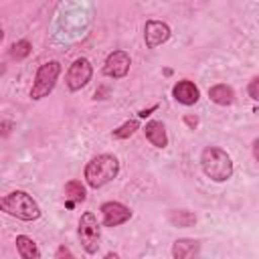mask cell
<instances>
[{
  "label": "cell",
  "instance_id": "6da1fadb",
  "mask_svg": "<svg viewBox=\"0 0 259 259\" xmlns=\"http://www.w3.org/2000/svg\"><path fill=\"white\" fill-rule=\"evenodd\" d=\"M200 166H202V172L214 180V182H225L233 176V160L231 156L217 148V146H208L202 150L200 154Z\"/></svg>",
  "mask_w": 259,
  "mask_h": 259
},
{
  "label": "cell",
  "instance_id": "7a4b0ae2",
  "mask_svg": "<svg viewBox=\"0 0 259 259\" xmlns=\"http://www.w3.org/2000/svg\"><path fill=\"white\" fill-rule=\"evenodd\" d=\"M119 172V160L111 154H99L85 166V180L91 188H101L111 182Z\"/></svg>",
  "mask_w": 259,
  "mask_h": 259
},
{
  "label": "cell",
  "instance_id": "3957f363",
  "mask_svg": "<svg viewBox=\"0 0 259 259\" xmlns=\"http://www.w3.org/2000/svg\"><path fill=\"white\" fill-rule=\"evenodd\" d=\"M0 208L10 214L16 217L20 221H36L40 217V206L38 202L24 190H12L6 196H2L0 200Z\"/></svg>",
  "mask_w": 259,
  "mask_h": 259
},
{
  "label": "cell",
  "instance_id": "277c9868",
  "mask_svg": "<svg viewBox=\"0 0 259 259\" xmlns=\"http://www.w3.org/2000/svg\"><path fill=\"white\" fill-rule=\"evenodd\" d=\"M59 73H61V63L59 61H49V63L40 65L38 71H36V75H34L32 87H30V97L32 99L47 97L55 89L57 79H59Z\"/></svg>",
  "mask_w": 259,
  "mask_h": 259
},
{
  "label": "cell",
  "instance_id": "5b68a950",
  "mask_svg": "<svg viewBox=\"0 0 259 259\" xmlns=\"http://www.w3.org/2000/svg\"><path fill=\"white\" fill-rule=\"evenodd\" d=\"M77 235L79 241L83 245V249L87 253H97L99 249V239H101V227L97 223V217L93 212H83L79 219V227H77Z\"/></svg>",
  "mask_w": 259,
  "mask_h": 259
},
{
  "label": "cell",
  "instance_id": "8992f818",
  "mask_svg": "<svg viewBox=\"0 0 259 259\" xmlns=\"http://www.w3.org/2000/svg\"><path fill=\"white\" fill-rule=\"evenodd\" d=\"M91 75H93V67H91L89 59L79 57L73 61V65L67 71V87L71 91H79L81 87H85L91 81Z\"/></svg>",
  "mask_w": 259,
  "mask_h": 259
},
{
  "label": "cell",
  "instance_id": "52a82bcc",
  "mask_svg": "<svg viewBox=\"0 0 259 259\" xmlns=\"http://www.w3.org/2000/svg\"><path fill=\"white\" fill-rule=\"evenodd\" d=\"M130 65H132V59L125 51H113L107 55L105 59V65H103V73L111 79H121L127 75L130 71Z\"/></svg>",
  "mask_w": 259,
  "mask_h": 259
},
{
  "label": "cell",
  "instance_id": "ba28073f",
  "mask_svg": "<svg viewBox=\"0 0 259 259\" xmlns=\"http://www.w3.org/2000/svg\"><path fill=\"white\" fill-rule=\"evenodd\" d=\"M101 217H103L105 227H117L132 219V210L117 200H109L101 204Z\"/></svg>",
  "mask_w": 259,
  "mask_h": 259
},
{
  "label": "cell",
  "instance_id": "9c48e42d",
  "mask_svg": "<svg viewBox=\"0 0 259 259\" xmlns=\"http://www.w3.org/2000/svg\"><path fill=\"white\" fill-rule=\"evenodd\" d=\"M170 38V26L162 20H148L144 26V40L148 49H156Z\"/></svg>",
  "mask_w": 259,
  "mask_h": 259
},
{
  "label": "cell",
  "instance_id": "30bf717a",
  "mask_svg": "<svg viewBox=\"0 0 259 259\" xmlns=\"http://www.w3.org/2000/svg\"><path fill=\"white\" fill-rule=\"evenodd\" d=\"M172 95H174V99H176L178 103H182V105H194V103L198 101V97H200V91H198V87H196L192 81L182 79V81H178V83L172 87Z\"/></svg>",
  "mask_w": 259,
  "mask_h": 259
},
{
  "label": "cell",
  "instance_id": "8fae6325",
  "mask_svg": "<svg viewBox=\"0 0 259 259\" xmlns=\"http://www.w3.org/2000/svg\"><path fill=\"white\" fill-rule=\"evenodd\" d=\"M174 259H200V243L196 239H176L172 245Z\"/></svg>",
  "mask_w": 259,
  "mask_h": 259
},
{
  "label": "cell",
  "instance_id": "7c38bea8",
  "mask_svg": "<svg viewBox=\"0 0 259 259\" xmlns=\"http://www.w3.org/2000/svg\"><path fill=\"white\" fill-rule=\"evenodd\" d=\"M144 134H146V138L152 146H156V148H166L168 146V136H166V127H164L162 121H156V119L148 121L146 127H144Z\"/></svg>",
  "mask_w": 259,
  "mask_h": 259
},
{
  "label": "cell",
  "instance_id": "4fadbf2b",
  "mask_svg": "<svg viewBox=\"0 0 259 259\" xmlns=\"http://www.w3.org/2000/svg\"><path fill=\"white\" fill-rule=\"evenodd\" d=\"M16 251H18L20 259H40V251H38L36 243L26 235L16 237Z\"/></svg>",
  "mask_w": 259,
  "mask_h": 259
},
{
  "label": "cell",
  "instance_id": "5bb4252c",
  "mask_svg": "<svg viewBox=\"0 0 259 259\" xmlns=\"http://www.w3.org/2000/svg\"><path fill=\"white\" fill-rule=\"evenodd\" d=\"M65 196H67V206L73 208L77 202H83L87 198L85 194V186L79 180H69L65 184Z\"/></svg>",
  "mask_w": 259,
  "mask_h": 259
},
{
  "label": "cell",
  "instance_id": "9a60e30c",
  "mask_svg": "<svg viewBox=\"0 0 259 259\" xmlns=\"http://www.w3.org/2000/svg\"><path fill=\"white\" fill-rule=\"evenodd\" d=\"M208 97L210 101H214L217 105H231L235 101V91L229 85H214L208 89Z\"/></svg>",
  "mask_w": 259,
  "mask_h": 259
},
{
  "label": "cell",
  "instance_id": "2e32d148",
  "mask_svg": "<svg viewBox=\"0 0 259 259\" xmlns=\"http://www.w3.org/2000/svg\"><path fill=\"white\" fill-rule=\"evenodd\" d=\"M168 221L174 225V227H192L196 223V214H192L190 210H170L168 212Z\"/></svg>",
  "mask_w": 259,
  "mask_h": 259
},
{
  "label": "cell",
  "instance_id": "e0dca14e",
  "mask_svg": "<svg viewBox=\"0 0 259 259\" xmlns=\"http://www.w3.org/2000/svg\"><path fill=\"white\" fill-rule=\"evenodd\" d=\"M30 51H32V45L28 40H18V42H14L10 47V57L16 59V61H22V59H26L30 55Z\"/></svg>",
  "mask_w": 259,
  "mask_h": 259
},
{
  "label": "cell",
  "instance_id": "ac0fdd59",
  "mask_svg": "<svg viewBox=\"0 0 259 259\" xmlns=\"http://www.w3.org/2000/svg\"><path fill=\"white\" fill-rule=\"evenodd\" d=\"M136 130H138V119H127V121L121 123L117 130H113V138L125 140V138H130V136H134Z\"/></svg>",
  "mask_w": 259,
  "mask_h": 259
},
{
  "label": "cell",
  "instance_id": "d6986e66",
  "mask_svg": "<svg viewBox=\"0 0 259 259\" xmlns=\"http://www.w3.org/2000/svg\"><path fill=\"white\" fill-rule=\"evenodd\" d=\"M247 93H249L251 99L259 101V77H253V79L249 81V85H247Z\"/></svg>",
  "mask_w": 259,
  "mask_h": 259
},
{
  "label": "cell",
  "instance_id": "ffe728a7",
  "mask_svg": "<svg viewBox=\"0 0 259 259\" xmlns=\"http://www.w3.org/2000/svg\"><path fill=\"white\" fill-rule=\"evenodd\" d=\"M55 259H75V255L71 253V249H69V247L61 245V247L57 249V255H55Z\"/></svg>",
  "mask_w": 259,
  "mask_h": 259
},
{
  "label": "cell",
  "instance_id": "44dd1931",
  "mask_svg": "<svg viewBox=\"0 0 259 259\" xmlns=\"http://www.w3.org/2000/svg\"><path fill=\"white\" fill-rule=\"evenodd\" d=\"M10 127H12V123H10L8 119H4V121H2V136H4V138L10 134Z\"/></svg>",
  "mask_w": 259,
  "mask_h": 259
},
{
  "label": "cell",
  "instance_id": "7402d4cb",
  "mask_svg": "<svg viewBox=\"0 0 259 259\" xmlns=\"http://www.w3.org/2000/svg\"><path fill=\"white\" fill-rule=\"evenodd\" d=\"M253 156H255V160L259 162V138L253 142Z\"/></svg>",
  "mask_w": 259,
  "mask_h": 259
},
{
  "label": "cell",
  "instance_id": "603a6c76",
  "mask_svg": "<svg viewBox=\"0 0 259 259\" xmlns=\"http://www.w3.org/2000/svg\"><path fill=\"white\" fill-rule=\"evenodd\" d=\"M154 109H156V105H152V107H150V109H142V111H140V113H138V115H140V117H146V115H150V113H152V111H154Z\"/></svg>",
  "mask_w": 259,
  "mask_h": 259
},
{
  "label": "cell",
  "instance_id": "cb8c5ba5",
  "mask_svg": "<svg viewBox=\"0 0 259 259\" xmlns=\"http://www.w3.org/2000/svg\"><path fill=\"white\" fill-rule=\"evenodd\" d=\"M184 121H186L188 125H192V127L198 123V119H196V117H190V115H186V117H184Z\"/></svg>",
  "mask_w": 259,
  "mask_h": 259
},
{
  "label": "cell",
  "instance_id": "d4e9b609",
  "mask_svg": "<svg viewBox=\"0 0 259 259\" xmlns=\"http://www.w3.org/2000/svg\"><path fill=\"white\" fill-rule=\"evenodd\" d=\"M103 259H119V255H117V253H113V251H109V253H107Z\"/></svg>",
  "mask_w": 259,
  "mask_h": 259
}]
</instances>
